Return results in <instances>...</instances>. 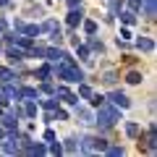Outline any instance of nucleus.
<instances>
[{
	"label": "nucleus",
	"instance_id": "1",
	"mask_svg": "<svg viewBox=\"0 0 157 157\" xmlns=\"http://www.w3.org/2000/svg\"><path fill=\"white\" fill-rule=\"evenodd\" d=\"M58 76H60V78H66V81H73V84L84 81V73H81V68H78V66H73V58L68 55V52L63 55L60 66H58Z\"/></svg>",
	"mask_w": 157,
	"mask_h": 157
},
{
	"label": "nucleus",
	"instance_id": "2",
	"mask_svg": "<svg viewBox=\"0 0 157 157\" xmlns=\"http://www.w3.org/2000/svg\"><path fill=\"white\" fill-rule=\"evenodd\" d=\"M97 107H100V113H97L94 123H100L102 128H113V126H115V121L121 118V113H118L115 107H110L107 102H102V105H97Z\"/></svg>",
	"mask_w": 157,
	"mask_h": 157
},
{
	"label": "nucleus",
	"instance_id": "3",
	"mask_svg": "<svg viewBox=\"0 0 157 157\" xmlns=\"http://www.w3.org/2000/svg\"><path fill=\"white\" fill-rule=\"evenodd\" d=\"M155 131H157V126L152 123V126H149V134H147V144H144L147 152H155V149H157V136H155Z\"/></svg>",
	"mask_w": 157,
	"mask_h": 157
},
{
	"label": "nucleus",
	"instance_id": "4",
	"mask_svg": "<svg viewBox=\"0 0 157 157\" xmlns=\"http://www.w3.org/2000/svg\"><path fill=\"white\" fill-rule=\"evenodd\" d=\"M16 94H18V100H39V92L37 89H32V86H24V89H16Z\"/></svg>",
	"mask_w": 157,
	"mask_h": 157
},
{
	"label": "nucleus",
	"instance_id": "5",
	"mask_svg": "<svg viewBox=\"0 0 157 157\" xmlns=\"http://www.w3.org/2000/svg\"><path fill=\"white\" fill-rule=\"evenodd\" d=\"M63 55H66V52L58 50V47H50V50H45V58H47L50 63H60V60H63Z\"/></svg>",
	"mask_w": 157,
	"mask_h": 157
},
{
	"label": "nucleus",
	"instance_id": "6",
	"mask_svg": "<svg viewBox=\"0 0 157 157\" xmlns=\"http://www.w3.org/2000/svg\"><path fill=\"white\" fill-rule=\"evenodd\" d=\"M110 100H113V105H118V107H128L131 102H128V97L123 94V92H113L110 94Z\"/></svg>",
	"mask_w": 157,
	"mask_h": 157
},
{
	"label": "nucleus",
	"instance_id": "7",
	"mask_svg": "<svg viewBox=\"0 0 157 157\" xmlns=\"http://www.w3.org/2000/svg\"><path fill=\"white\" fill-rule=\"evenodd\" d=\"M55 92H58V94H60V97H63V100H66V102H68V105H78V97H76V94H71V92H68V89H66V86H58V89H55Z\"/></svg>",
	"mask_w": 157,
	"mask_h": 157
},
{
	"label": "nucleus",
	"instance_id": "8",
	"mask_svg": "<svg viewBox=\"0 0 157 157\" xmlns=\"http://www.w3.org/2000/svg\"><path fill=\"white\" fill-rule=\"evenodd\" d=\"M81 16H84V13H81V8H71V13H68V26H76V24H81Z\"/></svg>",
	"mask_w": 157,
	"mask_h": 157
},
{
	"label": "nucleus",
	"instance_id": "9",
	"mask_svg": "<svg viewBox=\"0 0 157 157\" xmlns=\"http://www.w3.org/2000/svg\"><path fill=\"white\" fill-rule=\"evenodd\" d=\"M141 6H144V16H147V18H155V16H157V8H155L157 0H144Z\"/></svg>",
	"mask_w": 157,
	"mask_h": 157
},
{
	"label": "nucleus",
	"instance_id": "10",
	"mask_svg": "<svg viewBox=\"0 0 157 157\" xmlns=\"http://www.w3.org/2000/svg\"><path fill=\"white\" fill-rule=\"evenodd\" d=\"M6 55H8V60H11V63H21L24 60V50H18V47H8Z\"/></svg>",
	"mask_w": 157,
	"mask_h": 157
},
{
	"label": "nucleus",
	"instance_id": "11",
	"mask_svg": "<svg viewBox=\"0 0 157 157\" xmlns=\"http://www.w3.org/2000/svg\"><path fill=\"white\" fill-rule=\"evenodd\" d=\"M136 47L144 50V52H149V50H155V42H152L149 37H139V39H136Z\"/></svg>",
	"mask_w": 157,
	"mask_h": 157
},
{
	"label": "nucleus",
	"instance_id": "12",
	"mask_svg": "<svg viewBox=\"0 0 157 157\" xmlns=\"http://www.w3.org/2000/svg\"><path fill=\"white\" fill-rule=\"evenodd\" d=\"M0 118H3V128H8V131L16 128V115L13 113H6V115H0Z\"/></svg>",
	"mask_w": 157,
	"mask_h": 157
},
{
	"label": "nucleus",
	"instance_id": "13",
	"mask_svg": "<svg viewBox=\"0 0 157 157\" xmlns=\"http://www.w3.org/2000/svg\"><path fill=\"white\" fill-rule=\"evenodd\" d=\"M76 115L81 118V123H94V118H92V113H89V110H84V107H78V110H76Z\"/></svg>",
	"mask_w": 157,
	"mask_h": 157
},
{
	"label": "nucleus",
	"instance_id": "14",
	"mask_svg": "<svg viewBox=\"0 0 157 157\" xmlns=\"http://www.w3.org/2000/svg\"><path fill=\"white\" fill-rule=\"evenodd\" d=\"M81 149L84 152H94V136H84V139H81Z\"/></svg>",
	"mask_w": 157,
	"mask_h": 157
},
{
	"label": "nucleus",
	"instance_id": "15",
	"mask_svg": "<svg viewBox=\"0 0 157 157\" xmlns=\"http://www.w3.org/2000/svg\"><path fill=\"white\" fill-rule=\"evenodd\" d=\"M39 32H42V29H39V26H34V24H26V26H24V34H26V37H32V39L37 37Z\"/></svg>",
	"mask_w": 157,
	"mask_h": 157
},
{
	"label": "nucleus",
	"instance_id": "16",
	"mask_svg": "<svg viewBox=\"0 0 157 157\" xmlns=\"http://www.w3.org/2000/svg\"><path fill=\"white\" fill-rule=\"evenodd\" d=\"M121 18H123V24H134V21H136V13L128 8V11H123V13H121Z\"/></svg>",
	"mask_w": 157,
	"mask_h": 157
},
{
	"label": "nucleus",
	"instance_id": "17",
	"mask_svg": "<svg viewBox=\"0 0 157 157\" xmlns=\"http://www.w3.org/2000/svg\"><path fill=\"white\" fill-rule=\"evenodd\" d=\"M63 149H66V152H78V141H76V139H66Z\"/></svg>",
	"mask_w": 157,
	"mask_h": 157
},
{
	"label": "nucleus",
	"instance_id": "18",
	"mask_svg": "<svg viewBox=\"0 0 157 157\" xmlns=\"http://www.w3.org/2000/svg\"><path fill=\"white\" fill-rule=\"evenodd\" d=\"M139 123H126V134H128V136H139Z\"/></svg>",
	"mask_w": 157,
	"mask_h": 157
},
{
	"label": "nucleus",
	"instance_id": "19",
	"mask_svg": "<svg viewBox=\"0 0 157 157\" xmlns=\"http://www.w3.org/2000/svg\"><path fill=\"white\" fill-rule=\"evenodd\" d=\"M39 29H42V32H50V34H52V32H58L60 26H58V21H52V18H50V21H47L45 26H39Z\"/></svg>",
	"mask_w": 157,
	"mask_h": 157
},
{
	"label": "nucleus",
	"instance_id": "20",
	"mask_svg": "<svg viewBox=\"0 0 157 157\" xmlns=\"http://www.w3.org/2000/svg\"><path fill=\"white\" fill-rule=\"evenodd\" d=\"M78 94H81V97H86V100L92 97V89H89V86L84 84V81H78Z\"/></svg>",
	"mask_w": 157,
	"mask_h": 157
},
{
	"label": "nucleus",
	"instance_id": "21",
	"mask_svg": "<svg viewBox=\"0 0 157 157\" xmlns=\"http://www.w3.org/2000/svg\"><path fill=\"white\" fill-rule=\"evenodd\" d=\"M107 155H110V157H123V147H107Z\"/></svg>",
	"mask_w": 157,
	"mask_h": 157
},
{
	"label": "nucleus",
	"instance_id": "22",
	"mask_svg": "<svg viewBox=\"0 0 157 157\" xmlns=\"http://www.w3.org/2000/svg\"><path fill=\"white\" fill-rule=\"evenodd\" d=\"M24 115L34 118V115H37V105H34V102H26V107H24Z\"/></svg>",
	"mask_w": 157,
	"mask_h": 157
},
{
	"label": "nucleus",
	"instance_id": "23",
	"mask_svg": "<svg viewBox=\"0 0 157 157\" xmlns=\"http://www.w3.org/2000/svg\"><path fill=\"white\" fill-rule=\"evenodd\" d=\"M107 149V141L105 139H97V136H94V152H105Z\"/></svg>",
	"mask_w": 157,
	"mask_h": 157
},
{
	"label": "nucleus",
	"instance_id": "24",
	"mask_svg": "<svg viewBox=\"0 0 157 157\" xmlns=\"http://www.w3.org/2000/svg\"><path fill=\"white\" fill-rule=\"evenodd\" d=\"M126 81H128V84H139V81H141V73H136V71H131L128 76H126Z\"/></svg>",
	"mask_w": 157,
	"mask_h": 157
},
{
	"label": "nucleus",
	"instance_id": "25",
	"mask_svg": "<svg viewBox=\"0 0 157 157\" xmlns=\"http://www.w3.org/2000/svg\"><path fill=\"white\" fill-rule=\"evenodd\" d=\"M37 76L39 78H47V76H50V66H39L37 68Z\"/></svg>",
	"mask_w": 157,
	"mask_h": 157
},
{
	"label": "nucleus",
	"instance_id": "26",
	"mask_svg": "<svg viewBox=\"0 0 157 157\" xmlns=\"http://www.w3.org/2000/svg\"><path fill=\"white\" fill-rule=\"evenodd\" d=\"M42 107L52 113V110H55V107H58V102H55V100H42Z\"/></svg>",
	"mask_w": 157,
	"mask_h": 157
},
{
	"label": "nucleus",
	"instance_id": "27",
	"mask_svg": "<svg viewBox=\"0 0 157 157\" xmlns=\"http://www.w3.org/2000/svg\"><path fill=\"white\" fill-rule=\"evenodd\" d=\"M84 32H86V34H94V32H97V24H94V21H84Z\"/></svg>",
	"mask_w": 157,
	"mask_h": 157
},
{
	"label": "nucleus",
	"instance_id": "28",
	"mask_svg": "<svg viewBox=\"0 0 157 157\" xmlns=\"http://www.w3.org/2000/svg\"><path fill=\"white\" fill-rule=\"evenodd\" d=\"M50 152H52V155H60V152H63V147L58 144V141H50Z\"/></svg>",
	"mask_w": 157,
	"mask_h": 157
},
{
	"label": "nucleus",
	"instance_id": "29",
	"mask_svg": "<svg viewBox=\"0 0 157 157\" xmlns=\"http://www.w3.org/2000/svg\"><path fill=\"white\" fill-rule=\"evenodd\" d=\"M78 55L84 58V60H92V58H89V47H84V45L78 47Z\"/></svg>",
	"mask_w": 157,
	"mask_h": 157
},
{
	"label": "nucleus",
	"instance_id": "30",
	"mask_svg": "<svg viewBox=\"0 0 157 157\" xmlns=\"http://www.w3.org/2000/svg\"><path fill=\"white\" fill-rule=\"evenodd\" d=\"M141 3H144V0H128V8H131V11H139Z\"/></svg>",
	"mask_w": 157,
	"mask_h": 157
},
{
	"label": "nucleus",
	"instance_id": "31",
	"mask_svg": "<svg viewBox=\"0 0 157 157\" xmlns=\"http://www.w3.org/2000/svg\"><path fill=\"white\" fill-rule=\"evenodd\" d=\"M102 81H105V84H113V81H115V73H113V71H107V73H105V78H102Z\"/></svg>",
	"mask_w": 157,
	"mask_h": 157
},
{
	"label": "nucleus",
	"instance_id": "32",
	"mask_svg": "<svg viewBox=\"0 0 157 157\" xmlns=\"http://www.w3.org/2000/svg\"><path fill=\"white\" fill-rule=\"evenodd\" d=\"M24 26H26V24H24L21 18H16V21H13V29H16V32H24Z\"/></svg>",
	"mask_w": 157,
	"mask_h": 157
},
{
	"label": "nucleus",
	"instance_id": "33",
	"mask_svg": "<svg viewBox=\"0 0 157 157\" xmlns=\"http://www.w3.org/2000/svg\"><path fill=\"white\" fill-rule=\"evenodd\" d=\"M89 47H92V50H100V52H102V42H97V39H92Z\"/></svg>",
	"mask_w": 157,
	"mask_h": 157
},
{
	"label": "nucleus",
	"instance_id": "34",
	"mask_svg": "<svg viewBox=\"0 0 157 157\" xmlns=\"http://www.w3.org/2000/svg\"><path fill=\"white\" fill-rule=\"evenodd\" d=\"M42 92H55V86H52V84H47V81H45V84H42Z\"/></svg>",
	"mask_w": 157,
	"mask_h": 157
},
{
	"label": "nucleus",
	"instance_id": "35",
	"mask_svg": "<svg viewBox=\"0 0 157 157\" xmlns=\"http://www.w3.org/2000/svg\"><path fill=\"white\" fill-rule=\"evenodd\" d=\"M55 115L60 118V121H66V118H68V115H66V110H58V107H55Z\"/></svg>",
	"mask_w": 157,
	"mask_h": 157
},
{
	"label": "nucleus",
	"instance_id": "36",
	"mask_svg": "<svg viewBox=\"0 0 157 157\" xmlns=\"http://www.w3.org/2000/svg\"><path fill=\"white\" fill-rule=\"evenodd\" d=\"M45 141H55V134L52 131H45Z\"/></svg>",
	"mask_w": 157,
	"mask_h": 157
},
{
	"label": "nucleus",
	"instance_id": "37",
	"mask_svg": "<svg viewBox=\"0 0 157 157\" xmlns=\"http://www.w3.org/2000/svg\"><path fill=\"white\" fill-rule=\"evenodd\" d=\"M6 29H8V21H6V18H0V34L6 32Z\"/></svg>",
	"mask_w": 157,
	"mask_h": 157
},
{
	"label": "nucleus",
	"instance_id": "38",
	"mask_svg": "<svg viewBox=\"0 0 157 157\" xmlns=\"http://www.w3.org/2000/svg\"><path fill=\"white\" fill-rule=\"evenodd\" d=\"M68 6H71V8H78V6H81V0H68Z\"/></svg>",
	"mask_w": 157,
	"mask_h": 157
},
{
	"label": "nucleus",
	"instance_id": "39",
	"mask_svg": "<svg viewBox=\"0 0 157 157\" xmlns=\"http://www.w3.org/2000/svg\"><path fill=\"white\" fill-rule=\"evenodd\" d=\"M0 139H6V128L3 126H0Z\"/></svg>",
	"mask_w": 157,
	"mask_h": 157
},
{
	"label": "nucleus",
	"instance_id": "40",
	"mask_svg": "<svg viewBox=\"0 0 157 157\" xmlns=\"http://www.w3.org/2000/svg\"><path fill=\"white\" fill-rule=\"evenodd\" d=\"M8 3H11V0H0V6H8Z\"/></svg>",
	"mask_w": 157,
	"mask_h": 157
},
{
	"label": "nucleus",
	"instance_id": "41",
	"mask_svg": "<svg viewBox=\"0 0 157 157\" xmlns=\"http://www.w3.org/2000/svg\"><path fill=\"white\" fill-rule=\"evenodd\" d=\"M0 115H3V107H0Z\"/></svg>",
	"mask_w": 157,
	"mask_h": 157
},
{
	"label": "nucleus",
	"instance_id": "42",
	"mask_svg": "<svg viewBox=\"0 0 157 157\" xmlns=\"http://www.w3.org/2000/svg\"><path fill=\"white\" fill-rule=\"evenodd\" d=\"M0 50H3V42H0Z\"/></svg>",
	"mask_w": 157,
	"mask_h": 157
}]
</instances>
